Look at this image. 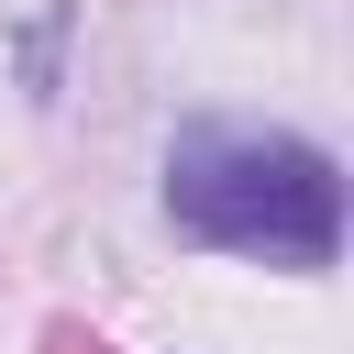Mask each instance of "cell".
<instances>
[{"label": "cell", "mask_w": 354, "mask_h": 354, "mask_svg": "<svg viewBox=\"0 0 354 354\" xmlns=\"http://www.w3.org/2000/svg\"><path fill=\"white\" fill-rule=\"evenodd\" d=\"M166 221L210 254L310 277L343 254V166L288 122H188L166 144Z\"/></svg>", "instance_id": "6da1fadb"}, {"label": "cell", "mask_w": 354, "mask_h": 354, "mask_svg": "<svg viewBox=\"0 0 354 354\" xmlns=\"http://www.w3.org/2000/svg\"><path fill=\"white\" fill-rule=\"evenodd\" d=\"M55 33H66V0H44V11H33V44H22V66H33V100H55Z\"/></svg>", "instance_id": "7a4b0ae2"}]
</instances>
